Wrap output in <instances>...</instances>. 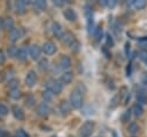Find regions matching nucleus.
Returning <instances> with one entry per match:
<instances>
[{
  "label": "nucleus",
  "mask_w": 147,
  "mask_h": 137,
  "mask_svg": "<svg viewBox=\"0 0 147 137\" xmlns=\"http://www.w3.org/2000/svg\"><path fill=\"white\" fill-rule=\"evenodd\" d=\"M132 137H134V136H132Z\"/></svg>",
  "instance_id": "obj_48"
},
{
  "label": "nucleus",
  "mask_w": 147,
  "mask_h": 137,
  "mask_svg": "<svg viewBox=\"0 0 147 137\" xmlns=\"http://www.w3.org/2000/svg\"><path fill=\"white\" fill-rule=\"evenodd\" d=\"M9 97L11 99H18L21 97V91L18 89H13V90H9Z\"/></svg>",
  "instance_id": "obj_28"
},
{
  "label": "nucleus",
  "mask_w": 147,
  "mask_h": 137,
  "mask_svg": "<svg viewBox=\"0 0 147 137\" xmlns=\"http://www.w3.org/2000/svg\"><path fill=\"white\" fill-rule=\"evenodd\" d=\"M22 35H23V32H22L21 29L14 28V29H11V30L9 31V33H8V39H9L11 43H15V41H17V40L22 37Z\"/></svg>",
  "instance_id": "obj_7"
},
{
  "label": "nucleus",
  "mask_w": 147,
  "mask_h": 137,
  "mask_svg": "<svg viewBox=\"0 0 147 137\" xmlns=\"http://www.w3.org/2000/svg\"><path fill=\"white\" fill-rule=\"evenodd\" d=\"M71 47V50L72 51H75V52H77V51H79V47H80V44L77 41V40H75L74 43H72V45L70 46Z\"/></svg>",
  "instance_id": "obj_34"
},
{
  "label": "nucleus",
  "mask_w": 147,
  "mask_h": 137,
  "mask_svg": "<svg viewBox=\"0 0 147 137\" xmlns=\"http://www.w3.org/2000/svg\"><path fill=\"white\" fill-rule=\"evenodd\" d=\"M131 114H132V112H131V109H126L122 115H121V121L122 122H127L129 120H130V116H131Z\"/></svg>",
  "instance_id": "obj_30"
},
{
  "label": "nucleus",
  "mask_w": 147,
  "mask_h": 137,
  "mask_svg": "<svg viewBox=\"0 0 147 137\" xmlns=\"http://www.w3.org/2000/svg\"><path fill=\"white\" fill-rule=\"evenodd\" d=\"M127 131H129L131 135H134V134H137V132L139 131V125H138L136 122H132V123L129 124V127H127Z\"/></svg>",
  "instance_id": "obj_24"
},
{
  "label": "nucleus",
  "mask_w": 147,
  "mask_h": 137,
  "mask_svg": "<svg viewBox=\"0 0 147 137\" xmlns=\"http://www.w3.org/2000/svg\"><path fill=\"white\" fill-rule=\"evenodd\" d=\"M141 83H142L144 85L147 84V73H144V74L141 75Z\"/></svg>",
  "instance_id": "obj_40"
},
{
  "label": "nucleus",
  "mask_w": 147,
  "mask_h": 137,
  "mask_svg": "<svg viewBox=\"0 0 147 137\" xmlns=\"http://www.w3.org/2000/svg\"><path fill=\"white\" fill-rule=\"evenodd\" d=\"M2 28H3V20L0 18V29H2Z\"/></svg>",
  "instance_id": "obj_43"
},
{
  "label": "nucleus",
  "mask_w": 147,
  "mask_h": 137,
  "mask_svg": "<svg viewBox=\"0 0 147 137\" xmlns=\"http://www.w3.org/2000/svg\"><path fill=\"white\" fill-rule=\"evenodd\" d=\"M63 16H64L68 21H70V22L75 21V20L77 18V14H76V12H75L72 8H65V9L63 10Z\"/></svg>",
  "instance_id": "obj_14"
},
{
  "label": "nucleus",
  "mask_w": 147,
  "mask_h": 137,
  "mask_svg": "<svg viewBox=\"0 0 147 137\" xmlns=\"http://www.w3.org/2000/svg\"><path fill=\"white\" fill-rule=\"evenodd\" d=\"M118 100H119V97H118V96H115V97L111 99V101H110V102H111V104H110V106H111V107H115V106L117 105Z\"/></svg>",
  "instance_id": "obj_37"
},
{
  "label": "nucleus",
  "mask_w": 147,
  "mask_h": 137,
  "mask_svg": "<svg viewBox=\"0 0 147 137\" xmlns=\"http://www.w3.org/2000/svg\"><path fill=\"white\" fill-rule=\"evenodd\" d=\"M49 83H51V84H49L48 89H49L54 94H59V93L62 91L63 84L61 83V81H59V79H52Z\"/></svg>",
  "instance_id": "obj_5"
},
{
  "label": "nucleus",
  "mask_w": 147,
  "mask_h": 137,
  "mask_svg": "<svg viewBox=\"0 0 147 137\" xmlns=\"http://www.w3.org/2000/svg\"><path fill=\"white\" fill-rule=\"evenodd\" d=\"M49 112H51V108H49V106H48L47 102L42 101V102H39L38 104V106H37V114L38 115L45 117V116H47L49 114Z\"/></svg>",
  "instance_id": "obj_4"
},
{
  "label": "nucleus",
  "mask_w": 147,
  "mask_h": 137,
  "mask_svg": "<svg viewBox=\"0 0 147 137\" xmlns=\"http://www.w3.org/2000/svg\"><path fill=\"white\" fill-rule=\"evenodd\" d=\"M129 51H130V44L126 43V44H125V53L129 54Z\"/></svg>",
  "instance_id": "obj_42"
},
{
  "label": "nucleus",
  "mask_w": 147,
  "mask_h": 137,
  "mask_svg": "<svg viewBox=\"0 0 147 137\" xmlns=\"http://www.w3.org/2000/svg\"><path fill=\"white\" fill-rule=\"evenodd\" d=\"M145 62H146V64H147V60H146V61H145Z\"/></svg>",
  "instance_id": "obj_46"
},
{
  "label": "nucleus",
  "mask_w": 147,
  "mask_h": 137,
  "mask_svg": "<svg viewBox=\"0 0 147 137\" xmlns=\"http://www.w3.org/2000/svg\"><path fill=\"white\" fill-rule=\"evenodd\" d=\"M106 38H107V39H106V40H107V45H108L109 47L114 46V40H113V38H111L109 35H107V36H106Z\"/></svg>",
  "instance_id": "obj_36"
},
{
  "label": "nucleus",
  "mask_w": 147,
  "mask_h": 137,
  "mask_svg": "<svg viewBox=\"0 0 147 137\" xmlns=\"http://www.w3.org/2000/svg\"><path fill=\"white\" fill-rule=\"evenodd\" d=\"M34 102H36V99H34V96H33V94H28V96L25 97V105H26L28 107L33 106Z\"/></svg>",
  "instance_id": "obj_27"
},
{
  "label": "nucleus",
  "mask_w": 147,
  "mask_h": 137,
  "mask_svg": "<svg viewBox=\"0 0 147 137\" xmlns=\"http://www.w3.org/2000/svg\"><path fill=\"white\" fill-rule=\"evenodd\" d=\"M36 81H37V75H36V71L34 70H29L26 76H25V84L29 86V87H32L34 84H36Z\"/></svg>",
  "instance_id": "obj_8"
},
{
  "label": "nucleus",
  "mask_w": 147,
  "mask_h": 137,
  "mask_svg": "<svg viewBox=\"0 0 147 137\" xmlns=\"http://www.w3.org/2000/svg\"><path fill=\"white\" fill-rule=\"evenodd\" d=\"M116 3H117V1H115V0H107V7H109V8H114L115 6H116Z\"/></svg>",
  "instance_id": "obj_38"
},
{
  "label": "nucleus",
  "mask_w": 147,
  "mask_h": 137,
  "mask_svg": "<svg viewBox=\"0 0 147 137\" xmlns=\"http://www.w3.org/2000/svg\"><path fill=\"white\" fill-rule=\"evenodd\" d=\"M32 5L34 7V9H38V10H42L46 8L47 6V2L45 0H36V1H32Z\"/></svg>",
  "instance_id": "obj_19"
},
{
  "label": "nucleus",
  "mask_w": 147,
  "mask_h": 137,
  "mask_svg": "<svg viewBox=\"0 0 147 137\" xmlns=\"http://www.w3.org/2000/svg\"><path fill=\"white\" fill-rule=\"evenodd\" d=\"M96 137H100V136H96Z\"/></svg>",
  "instance_id": "obj_47"
},
{
  "label": "nucleus",
  "mask_w": 147,
  "mask_h": 137,
  "mask_svg": "<svg viewBox=\"0 0 147 137\" xmlns=\"http://www.w3.org/2000/svg\"><path fill=\"white\" fill-rule=\"evenodd\" d=\"M94 128V123L92 121H86L79 129V135L80 137H90Z\"/></svg>",
  "instance_id": "obj_2"
},
{
  "label": "nucleus",
  "mask_w": 147,
  "mask_h": 137,
  "mask_svg": "<svg viewBox=\"0 0 147 137\" xmlns=\"http://www.w3.org/2000/svg\"><path fill=\"white\" fill-rule=\"evenodd\" d=\"M16 137H29V136H28V134L23 129H18L16 131Z\"/></svg>",
  "instance_id": "obj_35"
},
{
  "label": "nucleus",
  "mask_w": 147,
  "mask_h": 137,
  "mask_svg": "<svg viewBox=\"0 0 147 137\" xmlns=\"http://www.w3.org/2000/svg\"><path fill=\"white\" fill-rule=\"evenodd\" d=\"M11 113H13L14 117L17 119V120H23V119H24V112H23V109H22L20 106H17V105H14V106L11 107Z\"/></svg>",
  "instance_id": "obj_13"
},
{
  "label": "nucleus",
  "mask_w": 147,
  "mask_h": 137,
  "mask_svg": "<svg viewBox=\"0 0 147 137\" xmlns=\"http://www.w3.org/2000/svg\"><path fill=\"white\" fill-rule=\"evenodd\" d=\"M113 136H114V137H117V135H116V132H115V131H113Z\"/></svg>",
  "instance_id": "obj_45"
},
{
  "label": "nucleus",
  "mask_w": 147,
  "mask_h": 137,
  "mask_svg": "<svg viewBox=\"0 0 147 137\" xmlns=\"http://www.w3.org/2000/svg\"><path fill=\"white\" fill-rule=\"evenodd\" d=\"M17 52H18V48L15 45H10V46L7 47V53H8L9 56H16Z\"/></svg>",
  "instance_id": "obj_25"
},
{
  "label": "nucleus",
  "mask_w": 147,
  "mask_h": 137,
  "mask_svg": "<svg viewBox=\"0 0 147 137\" xmlns=\"http://www.w3.org/2000/svg\"><path fill=\"white\" fill-rule=\"evenodd\" d=\"M8 114V107L3 104H0V116H6Z\"/></svg>",
  "instance_id": "obj_32"
},
{
  "label": "nucleus",
  "mask_w": 147,
  "mask_h": 137,
  "mask_svg": "<svg viewBox=\"0 0 147 137\" xmlns=\"http://www.w3.org/2000/svg\"><path fill=\"white\" fill-rule=\"evenodd\" d=\"M52 31H53L54 36H55V37H57V38H61V37H62V35H63L62 26H61V24H60L59 22H54V23L52 24Z\"/></svg>",
  "instance_id": "obj_15"
},
{
  "label": "nucleus",
  "mask_w": 147,
  "mask_h": 137,
  "mask_svg": "<svg viewBox=\"0 0 147 137\" xmlns=\"http://www.w3.org/2000/svg\"><path fill=\"white\" fill-rule=\"evenodd\" d=\"M130 3L133 5V7L137 8V9H144L147 5V1H145V0H132V2H130Z\"/></svg>",
  "instance_id": "obj_20"
},
{
  "label": "nucleus",
  "mask_w": 147,
  "mask_h": 137,
  "mask_svg": "<svg viewBox=\"0 0 147 137\" xmlns=\"http://www.w3.org/2000/svg\"><path fill=\"white\" fill-rule=\"evenodd\" d=\"M139 59L142 60V61H146L147 60V50H141L139 52Z\"/></svg>",
  "instance_id": "obj_33"
},
{
  "label": "nucleus",
  "mask_w": 147,
  "mask_h": 137,
  "mask_svg": "<svg viewBox=\"0 0 147 137\" xmlns=\"http://www.w3.org/2000/svg\"><path fill=\"white\" fill-rule=\"evenodd\" d=\"M137 102L139 105H147V94L144 91H138V93H137Z\"/></svg>",
  "instance_id": "obj_17"
},
{
  "label": "nucleus",
  "mask_w": 147,
  "mask_h": 137,
  "mask_svg": "<svg viewBox=\"0 0 147 137\" xmlns=\"http://www.w3.org/2000/svg\"><path fill=\"white\" fill-rule=\"evenodd\" d=\"M3 135H5V132H3V130H1V129H0V137H2Z\"/></svg>",
  "instance_id": "obj_44"
},
{
  "label": "nucleus",
  "mask_w": 147,
  "mask_h": 137,
  "mask_svg": "<svg viewBox=\"0 0 147 137\" xmlns=\"http://www.w3.org/2000/svg\"><path fill=\"white\" fill-rule=\"evenodd\" d=\"M53 96H54V93L49 90V89H46L44 92H42V98L46 100V101H48V100H51L52 98H53Z\"/></svg>",
  "instance_id": "obj_31"
},
{
  "label": "nucleus",
  "mask_w": 147,
  "mask_h": 137,
  "mask_svg": "<svg viewBox=\"0 0 147 137\" xmlns=\"http://www.w3.org/2000/svg\"><path fill=\"white\" fill-rule=\"evenodd\" d=\"M70 105L74 108H80L83 106V96L77 90H74L70 93Z\"/></svg>",
  "instance_id": "obj_1"
},
{
  "label": "nucleus",
  "mask_w": 147,
  "mask_h": 137,
  "mask_svg": "<svg viewBox=\"0 0 147 137\" xmlns=\"http://www.w3.org/2000/svg\"><path fill=\"white\" fill-rule=\"evenodd\" d=\"M26 56H28V48H26L25 46L18 48V52H17V55H16L17 60H20V61H24V60L26 59Z\"/></svg>",
  "instance_id": "obj_18"
},
{
  "label": "nucleus",
  "mask_w": 147,
  "mask_h": 137,
  "mask_svg": "<svg viewBox=\"0 0 147 137\" xmlns=\"http://www.w3.org/2000/svg\"><path fill=\"white\" fill-rule=\"evenodd\" d=\"M5 60H6V55H5L3 51L0 50V64H2V63L5 62Z\"/></svg>",
  "instance_id": "obj_39"
},
{
  "label": "nucleus",
  "mask_w": 147,
  "mask_h": 137,
  "mask_svg": "<svg viewBox=\"0 0 147 137\" xmlns=\"http://www.w3.org/2000/svg\"><path fill=\"white\" fill-rule=\"evenodd\" d=\"M41 51H42L46 55H52V54H54V53L56 52V46H55V44H54L53 41L47 40V41L44 43V45H42V47H41Z\"/></svg>",
  "instance_id": "obj_3"
},
{
  "label": "nucleus",
  "mask_w": 147,
  "mask_h": 137,
  "mask_svg": "<svg viewBox=\"0 0 147 137\" xmlns=\"http://www.w3.org/2000/svg\"><path fill=\"white\" fill-rule=\"evenodd\" d=\"M41 47H39L38 45H31L29 47V54L30 56L33 59V60H38L40 58V54H41Z\"/></svg>",
  "instance_id": "obj_9"
},
{
  "label": "nucleus",
  "mask_w": 147,
  "mask_h": 137,
  "mask_svg": "<svg viewBox=\"0 0 147 137\" xmlns=\"http://www.w3.org/2000/svg\"><path fill=\"white\" fill-rule=\"evenodd\" d=\"M72 77H74V74L71 71H64V73H62L60 81L62 84H69L72 81Z\"/></svg>",
  "instance_id": "obj_16"
},
{
  "label": "nucleus",
  "mask_w": 147,
  "mask_h": 137,
  "mask_svg": "<svg viewBox=\"0 0 147 137\" xmlns=\"http://www.w3.org/2000/svg\"><path fill=\"white\" fill-rule=\"evenodd\" d=\"M60 39H61V41H62L64 45H68V46H71L72 43L76 40L74 33L70 32V31H65V32H63V35H62V37H61Z\"/></svg>",
  "instance_id": "obj_6"
},
{
  "label": "nucleus",
  "mask_w": 147,
  "mask_h": 137,
  "mask_svg": "<svg viewBox=\"0 0 147 137\" xmlns=\"http://www.w3.org/2000/svg\"><path fill=\"white\" fill-rule=\"evenodd\" d=\"M18 79L17 78H11V79H9L8 81V84H7V86L10 89V90H13V89H17V85H18Z\"/></svg>",
  "instance_id": "obj_29"
},
{
  "label": "nucleus",
  "mask_w": 147,
  "mask_h": 137,
  "mask_svg": "<svg viewBox=\"0 0 147 137\" xmlns=\"http://www.w3.org/2000/svg\"><path fill=\"white\" fill-rule=\"evenodd\" d=\"M14 7H15V10H16L17 14H24L25 9H26V1H24V0L15 1Z\"/></svg>",
  "instance_id": "obj_11"
},
{
  "label": "nucleus",
  "mask_w": 147,
  "mask_h": 137,
  "mask_svg": "<svg viewBox=\"0 0 147 137\" xmlns=\"http://www.w3.org/2000/svg\"><path fill=\"white\" fill-rule=\"evenodd\" d=\"M48 67H49V62L46 58L39 60V69L40 70H46V69H48Z\"/></svg>",
  "instance_id": "obj_26"
},
{
  "label": "nucleus",
  "mask_w": 147,
  "mask_h": 137,
  "mask_svg": "<svg viewBox=\"0 0 147 137\" xmlns=\"http://www.w3.org/2000/svg\"><path fill=\"white\" fill-rule=\"evenodd\" d=\"M93 36H94V39H95L96 41H99V40L102 38V28H101V25H98V26L94 29Z\"/></svg>",
  "instance_id": "obj_23"
},
{
  "label": "nucleus",
  "mask_w": 147,
  "mask_h": 137,
  "mask_svg": "<svg viewBox=\"0 0 147 137\" xmlns=\"http://www.w3.org/2000/svg\"><path fill=\"white\" fill-rule=\"evenodd\" d=\"M59 109H60V112H61L63 115H68V114L70 113L71 105H70L69 101H67V100H62V101L60 102V105H59Z\"/></svg>",
  "instance_id": "obj_12"
},
{
  "label": "nucleus",
  "mask_w": 147,
  "mask_h": 137,
  "mask_svg": "<svg viewBox=\"0 0 147 137\" xmlns=\"http://www.w3.org/2000/svg\"><path fill=\"white\" fill-rule=\"evenodd\" d=\"M59 64L60 68L62 69H69L71 67V59L69 55H61L60 60H59Z\"/></svg>",
  "instance_id": "obj_10"
},
{
  "label": "nucleus",
  "mask_w": 147,
  "mask_h": 137,
  "mask_svg": "<svg viewBox=\"0 0 147 137\" xmlns=\"http://www.w3.org/2000/svg\"><path fill=\"white\" fill-rule=\"evenodd\" d=\"M3 28L8 31H10L11 29H14V21L11 17H6L3 20Z\"/></svg>",
  "instance_id": "obj_22"
},
{
  "label": "nucleus",
  "mask_w": 147,
  "mask_h": 137,
  "mask_svg": "<svg viewBox=\"0 0 147 137\" xmlns=\"http://www.w3.org/2000/svg\"><path fill=\"white\" fill-rule=\"evenodd\" d=\"M131 112H132V114H133L134 116H140V115L142 114L144 109H142V106H141V105H139V104H134V105L132 106Z\"/></svg>",
  "instance_id": "obj_21"
},
{
  "label": "nucleus",
  "mask_w": 147,
  "mask_h": 137,
  "mask_svg": "<svg viewBox=\"0 0 147 137\" xmlns=\"http://www.w3.org/2000/svg\"><path fill=\"white\" fill-rule=\"evenodd\" d=\"M64 2H65V1H63V0H55V1H54V5H56V6H62V5H64Z\"/></svg>",
  "instance_id": "obj_41"
}]
</instances>
